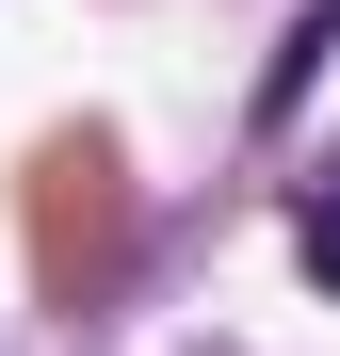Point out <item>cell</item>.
Wrapping results in <instances>:
<instances>
[{
	"instance_id": "cell-1",
	"label": "cell",
	"mask_w": 340,
	"mask_h": 356,
	"mask_svg": "<svg viewBox=\"0 0 340 356\" xmlns=\"http://www.w3.org/2000/svg\"><path fill=\"white\" fill-rule=\"evenodd\" d=\"M292 259H308V275L340 291V178H308V211H292Z\"/></svg>"
}]
</instances>
